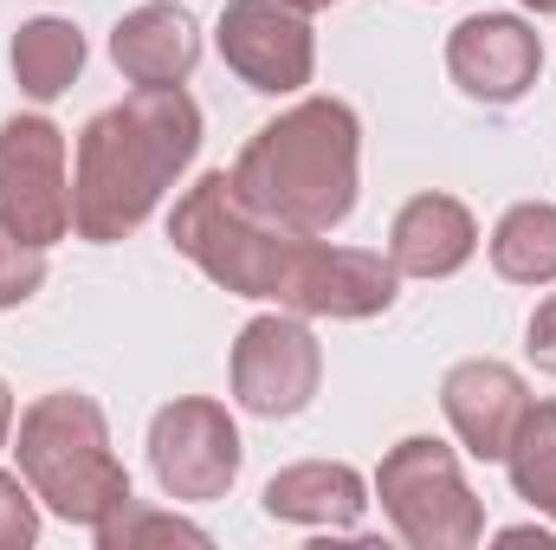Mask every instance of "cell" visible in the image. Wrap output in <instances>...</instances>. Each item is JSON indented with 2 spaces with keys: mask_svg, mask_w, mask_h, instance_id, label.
<instances>
[{
  "mask_svg": "<svg viewBox=\"0 0 556 550\" xmlns=\"http://www.w3.org/2000/svg\"><path fill=\"white\" fill-rule=\"evenodd\" d=\"M168 240L181 260H194L233 298H266L278 311L298 317H337V324H363L382 317L402 291L395 260L363 253V247H324L317 234L278 227L266 221L227 168L201 175L175 214H168Z\"/></svg>",
  "mask_w": 556,
  "mask_h": 550,
  "instance_id": "6da1fadb",
  "label": "cell"
},
{
  "mask_svg": "<svg viewBox=\"0 0 556 550\" xmlns=\"http://www.w3.org/2000/svg\"><path fill=\"white\" fill-rule=\"evenodd\" d=\"M201 149V104L181 85H137L124 104L98 111L78 130L72 175V234L91 247L130 240L162 208L175 175Z\"/></svg>",
  "mask_w": 556,
  "mask_h": 550,
  "instance_id": "7a4b0ae2",
  "label": "cell"
},
{
  "mask_svg": "<svg viewBox=\"0 0 556 550\" xmlns=\"http://www.w3.org/2000/svg\"><path fill=\"white\" fill-rule=\"evenodd\" d=\"M356 162H363V124L343 98H298L260 124L240 162L233 188L278 227L330 234L356 208Z\"/></svg>",
  "mask_w": 556,
  "mask_h": 550,
  "instance_id": "3957f363",
  "label": "cell"
},
{
  "mask_svg": "<svg viewBox=\"0 0 556 550\" xmlns=\"http://www.w3.org/2000/svg\"><path fill=\"white\" fill-rule=\"evenodd\" d=\"M20 479L33 486V499L46 512H59L65 525H111L130 505V473L111 453V427L104 409L78 389H52L20 414Z\"/></svg>",
  "mask_w": 556,
  "mask_h": 550,
  "instance_id": "277c9868",
  "label": "cell"
},
{
  "mask_svg": "<svg viewBox=\"0 0 556 550\" xmlns=\"http://www.w3.org/2000/svg\"><path fill=\"white\" fill-rule=\"evenodd\" d=\"M376 499H382L395 538L415 550H472L485 538V505L472 499L446 440H427V434L395 440L382 453Z\"/></svg>",
  "mask_w": 556,
  "mask_h": 550,
  "instance_id": "5b68a950",
  "label": "cell"
},
{
  "mask_svg": "<svg viewBox=\"0 0 556 550\" xmlns=\"http://www.w3.org/2000/svg\"><path fill=\"white\" fill-rule=\"evenodd\" d=\"M240 427L233 414L207 396H181L149 421V466H155V486L175 499V505H207V499H227L233 479H240Z\"/></svg>",
  "mask_w": 556,
  "mask_h": 550,
  "instance_id": "8992f818",
  "label": "cell"
},
{
  "mask_svg": "<svg viewBox=\"0 0 556 550\" xmlns=\"http://www.w3.org/2000/svg\"><path fill=\"white\" fill-rule=\"evenodd\" d=\"M0 221L33 247H59L72 234V175L59 124L46 117L0 124Z\"/></svg>",
  "mask_w": 556,
  "mask_h": 550,
  "instance_id": "52a82bcc",
  "label": "cell"
},
{
  "mask_svg": "<svg viewBox=\"0 0 556 550\" xmlns=\"http://www.w3.org/2000/svg\"><path fill=\"white\" fill-rule=\"evenodd\" d=\"M220 59L240 72L247 91L291 98L311 85L317 39H311V7L304 0H227L220 7Z\"/></svg>",
  "mask_w": 556,
  "mask_h": 550,
  "instance_id": "ba28073f",
  "label": "cell"
},
{
  "mask_svg": "<svg viewBox=\"0 0 556 550\" xmlns=\"http://www.w3.org/2000/svg\"><path fill=\"white\" fill-rule=\"evenodd\" d=\"M324 383V350L304 330L298 311H266L240 330L233 343V402L260 421H285V414L311 409Z\"/></svg>",
  "mask_w": 556,
  "mask_h": 550,
  "instance_id": "9c48e42d",
  "label": "cell"
},
{
  "mask_svg": "<svg viewBox=\"0 0 556 550\" xmlns=\"http://www.w3.org/2000/svg\"><path fill=\"white\" fill-rule=\"evenodd\" d=\"M446 72L472 104H518L544 72V46L518 13H472L446 33Z\"/></svg>",
  "mask_w": 556,
  "mask_h": 550,
  "instance_id": "30bf717a",
  "label": "cell"
},
{
  "mask_svg": "<svg viewBox=\"0 0 556 550\" xmlns=\"http://www.w3.org/2000/svg\"><path fill=\"white\" fill-rule=\"evenodd\" d=\"M440 409H446L459 447H466L472 460H505L518 421L531 409V389H525L518 370H505V363H492V357H472V363H453V370H446Z\"/></svg>",
  "mask_w": 556,
  "mask_h": 550,
  "instance_id": "8fae6325",
  "label": "cell"
},
{
  "mask_svg": "<svg viewBox=\"0 0 556 550\" xmlns=\"http://www.w3.org/2000/svg\"><path fill=\"white\" fill-rule=\"evenodd\" d=\"M111 59L130 85H188L194 59H201V26L188 7L175 0H149L137 13L117 20L111 33Z\"/></svg>",
  "mask_w": 556,
  "mask_h": 550,
  "instance_id": "7c38bea8",
  "label": "cell"
},
{
  "mask_svg": "<svg viewBox=\"0 0 556 550\" xmlns=\"http://www.w3.org/2000/svg\"><path fill=\"white\" fill-rule=\"evenodd\" d=\"M479 253V221L453 195H415L389 227V260L408 278H453Z\"/></svg>",
  "mask_w": 556,
  "mask_h": 550,
  "instance_id": "4fadbf2b",
  "label": "cell"
},
{
  "mask_svg": "<svg viewBox=\"0 0 556 550\" xmlns=\"http://www.w3.org/2000/svg\"><path fill=\"white\" fill-rule=\"evenodd\" d=\"M266 518L285 525H311V532H356L369 492H363V473L343 466V460H304V466H285L266 479Z\"/></svg>",
  "mask_w": 556,
  "mask_h": 550,
  "instance_id": "5bb4252c",
  "label": "cell"
},
{
  "mask_svg": "<svg viewBox=\"0 0 556 550\" xmlns=\"http://www.w3.org/2000/svg\"><path fill=\"white\" fill-rule=\"evenodd\" d=\"M85 72V33L59 13H39L13 33V78L26 98L52 104L59 91H72V78Z\"/></svg>",
  "mask_w": 556,
  "mask_h": 550,
  "instance_id": "9a60e30c",
  "label": "cell"
},
{
  "mask_svg": "<svg viewBox=\"0 0 556 550\" xmlns=\"http://www.w3.org/2000/svg\"><path fill=\"white\" fill-rule=\"evenodd\" d=\"M492 266L511 285H556V208L551 201H518L492 227Z\"/></svg>",
  "mask_w": 556,
  "mask_h": 550,
  "instance_id": "2e32d148",
  "label": "cell"
},
{
  "mask_svg": "<svg viewBox=\"0 0 556 550\" xmlns=\"http://www.w3.org/2000/svg\"><path fill=\"white\" fill-rule=\"evenodd\" d=\"M505 466H511L518 499L556 525V402L525 409L518 434H511V447H505Z\"/></svg>",
  "mask_w": 556,
  "mask_h": 550,
  "instance_id": "e0dca14e",
  "label": "cell"
},
{
  "mask_svg": "<svg viewBox=\"0 0 556 550\" xmlns=\"http://www.w3.org/2000/svg\"><path fill=\"white\" fill-rule=\"evenodd\" d=\"M46 285V247H33V240H20L7 221H0V311H13V304H26L33 291Z\"/></svg>",
  "mask_w": 556,
  "mask_h": 550,
  "instance_id": "ac0fdd59",
  "label": "cell"
},
{
  "mask_svg": "<svg viewBox=\"0 0 556 550\" xmlns=\"http://www.w3.org/2000/svg\"><path fill=\"white\" fill-rule=\"evenodd\" d=\"M91 538H98L104 550H124V545H137V538H188V545H201L207 532L188 525V518H175V512H137V499H130V505H124L111 525H98Z\"/></svg>",
  "mask_w": 556,
  "mask_h": 550,
  "instance_id": "d6986e66",
  "label": "cell"
},
{
  "mask_svg": "<svg viewBox=\"0 0 556 550\" xmlns=\"http://www.w3.org/2000/svg\"><path fill=\"white\" fill-rule=\"evenodd\" d=\"M39 538V505L20 473H0V550H26Z\"/></svg>",
  "mask_w": 556,
  "mask_h": 550,
  "instance_id": "ffe728a7",
  "label": "cell"
},
{
  "mask_svg": "<svg viewBox=\"0 0 556 550\" xmlns=\"http://www.w3.org/2000/svg\"><path fill=\"white\" fill-rule=\"evenodd\" d=\"M525 357L544 370V376H556V291L531 311V330H525Z\"/></svg>",
  "mask_w": 556,
  "mask_h": 550,
  "instance_id": "44dd1931",
  "label": "cell"
},
{
  "mask_svg": "<svg viewBox=\"0 0 556 550\" xmlns=\"http://www.w3.org/2000/svg\"><path fill=\"white\" fill-rule=\"evenodd\" d=\"M7 434H13V389L0 383V447H7Z\"/></svg>",
  "mask_w": 556,
  "mask_h": 550,
  "instance_id": "7402d4cb",
  "label": "cell"
},
{
  "mask_svg": "<svg viewBox=\"0 0 556 550\" xmlns=\"http://www.w3.org/2000/svg\"><path fill=\"white\" fill-rule=\"evenodd\" d=\"M525 7H531V13H556V0H525Z\"/></svg>",
  "mask_w": 556,
  "mask_h": 550,
  "instance_id": "603a6c76",
  "label": "cell"
},
{
  "mask_svg": "<svg viewBox=\"0 0 556 550\" xmlns=\"http://www.w3.org/2000/svg\"><path fill=\"white\" fill-rule=\"evenodd\" d=\"M304 7H330V0H304Z\"/></svg>",
  "mask_w": 556,
  "mask_h": 550,
  "instance_id": "cb8c5ba5",
  "label": "cell"
}]
</instances>
